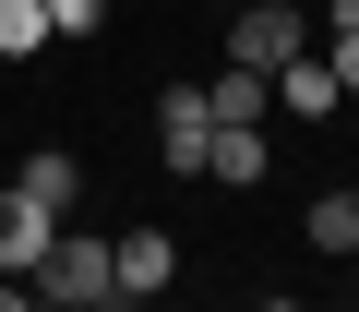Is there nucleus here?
Here are the masks:
<instances>
[{
    "label": "nucleus",
    "mask_w": 359,
    "mask_h": 312,
    "mask_svg": "<svg viewBox=\"0 0 359 312\" xmlns=\"http://www.w3.org/2000/svg\"><path fill=\"white\" fill-rule=\"evenodd\" d=\"M48 228H60V216H48V204H36L25 181H13V193H0V276H36V252H48Z\"/></svg>",
    "instance_id": "nucleus-4"
},
{
    "label": "nucleus",
    "mask_w": 359,
    "mask_h": 312,
    "mask_svg": "<svg viewBox=\"0 0 359 312\" xmlns=\"http://www.w3.org/2000/svg\"><path fill=\"white\" fill-rule=\"evenodd\" d=\"M299 228H311V252H335V264H347V252H359V193H311V216H299Z\"/></svg>",
    "instance_id": "nucleus-10"
},
{
    "label": "nucleus",
    "mask_w": 359,
    "mask_h": 312,
    "mask_svg": "<svg viewBox=\"0 0 359 312\" xmlns=\"http://www.w3.org/2000/svg\"><path fill=\"white\" fill-rule=\"evenodd\" d=\"M347 276H359V252H347Z\"/></svg>",
    "instance_id": "nucleus-14"
},
{
    "label": "nucleus",
    "mask_w": 359,
    "mask_h": 312,
    "mask_svg": "<svg viewBox=\"0 0 359 312\" xmlns=\"http://www.w3.org/2000/svg\"><path fill=\"white\" fill-rule=\"evenodd\" d=\"M323 60H335V84L359 96V25H323Z\"/></svg>",
    "instance_id": "nucleus-13"
},
{
    "label": "nucleus",
    "mask_w": 359,
    "mask_h": 312,
    "mask_svg": "<svg viewBox=\"0 0 359 312\" xmlns=\"http://www.w3.org/2000/svg\"><path fill=\"white\" fill-rule=\"evenodd\" d=\"M204 108H216V120H276V72H240V60H228V72L204 84Z\"/></svg>",
    "instance_id": "nucleus-9"
},
{
    "label": "nucleus",
    "mask_w": 359,
    "mask_h": 312,
    "mask_svg": "<svg viewBox=\"0 0 359 312\" xmlns=\"http://www.w3.org/2000/svg\"><path fill=\"white\" fill-rule=\"evenodd\" d=\"M13 181H25V193H36V204H48L60 228H72V204H84V156H72V144H36Z\"/></svg>",
    "instance_id": "nucleus-6"
},
{
    "label": "nucleus",
    "mask_w": 359,
    "mask_h": 312,
    "mask_svg": "<svg viewBox=\"0 0 359 312\" xmlns=\"http://www.w3.org/2000/svg\"><path fill=\"white\" fill-rule=\"evenodd\" d=\"M276 108H287V120H335V108H347V84H335V60H323V48H299V60L276 72Z\"/></svg>",
    "instance_id": "nucleus-5"
},
{
    "label": "nucleus",
    "mask_w": 359,
    "mask_h": 312,
    "mask_svg": "<svg viewBox=\"0 0 359 312\" xmlns=\"http://www.w3.org/2000/svg\"><path fill=\"white\" fill-rule=\"evenodd\" d=\"M108 25V0H48V37H96Z\"/></svg>",
    "instance_id": "nucleus-12"
},
{
    "label": "nucleus",
    "mask_w": 359,
    "mask_h": 312,
    "mask_svg": "<svg viewBox=\"0 0 359 312\" xmlns=\"http://www.w3.org/2000/svg\"><path fill=\"white\" fill-rule=\"evenodd\" d=\"M108 252H120V300H156V288L180 276V252H168V228H120Z\"/></svg>",
    "instance_id": "nucleus-7"
},
{
    "label": "nucleus",
    "mask_w": 359,
    "mask_h": 312,
    "mask_svg": "<svg viewBox=\"0 0 359 312\" xmlns=\"http://www.w3.org/2000/svg\"><path fill=\"white\" fill-rule=\"evenodd\" d=\"M204 181H228V193H252V181H264V120H216V144H204Z\"/></svg>",
    "instance_id": "nucleus-8"
},
{
    "label": "nucleus",
    "mask_w": 359,
    "mask_h": 312,
    "mask_svg": "<svg viewBox=\"0 0 359 312\" xmlns=\"http://www.w3.org/2000/svg\"><path fill=\"white\" fill-rule=\"evenodd\" d=\"M204 144H216V108H204V84H168L156 96V156L180 181H204Z\"/></svg>",
    "instance_id": "nucleus-3"
},
{
    "label": "nucleus",
    "mask_w": 359,
    "mask_h": 312,
    "mask_svg": "<svg viewBox=\"0 0 359 312\" xmlns=\"http://www.w3.org/2000/svg\"><path fill=\"white\" fill-rule=\"evenodd\" d=\"M311 48V13H299V0H240V13H228V60L240 72H287Z\"/></svg>",
    "instance_id": "nucleus-2"
},
{
    "label": "nucleus",
    "mask_w": 359,
    "mask_h": 312,
    "mask_svg": "<svg viewBox=\"0 0 359 312\" xmlns=\"http://www.w3.org/2000/svg\"><path fill=\"white\" fill-rule=\"evenodd\" d=\"M48 48V0H0V60H36Z\"/></svg>",
    "instance_id": "nucleus-11"
},
{
    "label": "nucleus",
    "mask_w": 359,
    "mask_h": 312,
    "mask_svg": "<svg viewBox=\"0 0 359 312\" xmlns=\"http://www.w3.org/2000/svg\"><path fill=\"white\" fill-rule=\"evenodd\" d=\"M25 288H36V312H108V300H120V252H108V228H84V216L48 228V252H36Z\"/></svg>",
    "instance_id": "nucleus-1"
}]
</instances>
